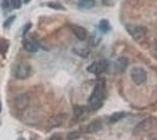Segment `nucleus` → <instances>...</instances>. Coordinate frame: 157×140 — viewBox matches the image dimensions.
<instances>
[{
  "mask_svg": "<svg viewBox=\"0 0 157 140\" xmlns=\"http://www.w3.org/2000/svg\"><path fill=\"white\" fill-rule=\"evenodd\" d=\"M106 97V92H105V86L104 84H98L94 87L92 94L88 99V104L92 111H97L98 109H101L103 107L104 100Z\"/></svg>",
  "mask_w": 157,
  "mask_h": 140,
  "instance_id": "f257e3e1",
  "label": "nucleus"
},
{
  "mask_svg": "<svg viewBox=\"0 0 157 140\" xmlns=\"http://www.w3.org/2000/svg\"><path fill=\"white\" fill-rule=\"evenodd\" d=\"M126 29L131 35V37L136 41H141V40H144L146 38L147 29L145 27L137 26V25L133 24H127L126 25Z\"/></svg>",
  "mask_w": 157,
  "mask_h": 140,
  "instance_id": "f03ea898",
  "label": "nucleus"
},
{
  "mask_svg": "<svg viewBox=\"0 0 157 140\" xmlns=\"http://www.w3.org/2000/svg\"><path fill=\"white\" fill-rule=\"evenodd\" d=\"M157 121L154 118H147L145 120H143L141 123H139L137 126L135 127L133 133L135 135H140V134H145L148 131H150L156 126Z\"/></svg>",
  "mask_w": 157,
  "mask_h": 140,
  "instance_id": "7ed1b4c3",
  "label": "nucleus"
},
{
  "mask_svg": "<svg viewBox=\"0 0 157 140\" xmlns=\"http://www.w3.org/2000/svg\"><path fill=\"white\" fill-rule=\"evenodd\" d=\"M131 78L136 85H141V84L146 83L148 74L147 71L141 67H135L131 70Z\"/></svg>",
  "mask_w": 157,
  "mask_h": 140,
  "instance_id": "20e7f679",
  "label": "nucleus"
},
{
  "mask_svg": "<svg viewBox=\"0 0 157 140\" xmlns=\"http://www.w3.org/2000/svg\"><path fill=\"white\" fill-rule=\"evenodd\" d=\"M108 62L105 60L102 61H98V62L92 63L90 66L87 67V70L89 71L90 73H93V74H101V73L105 72L108 68Z\"/></svg>",
  "mask_w": 157,
  "mask_h": 140,
  "instance_id": "39448f33",
  "label": "nucleus"
},
{
  "mask_svg": "<svg viewBox=\"0 0 157 140\" xmlns=\"http://www.w3.org/2000/svg\"><path fill=\"white\" fill-rule=\"evenodd\" d=\"M30 66L26 63H21L17 66L16 70H15V78L18 80H25L30 75Z\"/></svg>",
  "mask_w": 157,
  "mask_h": 140,
  "instance_id": "423d86ee",
  "label": "nucleus"
},
{
  "mask_svg": "<svg viewBox=\"0 0 157 140\" xmlns=\"http://www.w3.org/2000/svg\"><path fill=\"white\" fill-rule=\"evenodd\" d=\"M29 104H30V99L27 94H20L15 99V107L19 111L26 110L29 108Z\"/></svg>",
  "mask_w": 157,
  "mask_h": 140,
  "instance_id": "0eeeda50",
  "label": "nucleus"
},
{
  "mask_svg": "<svg viewBox=\"0 0 157 140\" xmlns=\"http://www.w3.org/2000/svg\"><path fill=\"white\" fill-rule=\"evenodd\" d=\"M71 30L75 37H77V39L80 40V41H84V40L87 39L88 32L83 26H80V25H71Z\"/></svg>",
  "mask_w": 157,
  "mask_h": 140,
  "instance_id": "6e6552de",
  "label": "nucleus"
},
{
  "mask_svg": "<svg viewBox=\"0 0 157 140\" xmlns=\"http://www.w3.org/2000/svg\"><path fill=\"white\" fill-rule=\"evenodd\" d=\"M102 129H103V123L100 119H95V120H93L87 127V132L88 133H95V132L101 131Z\"/></svg>",
  "mask_w": 157,
  "mask_h": 140,
  "instance_id": "1a4fd4ad",
  "label": "nucleus"
},
{
  "mask_svg": "<svg viewBox=\"0 0 157 140\" xmlns=\"http://www.w3.org/2000/svg\"><path fill=\"white\" fill-rule=\"evenodd\" d=\"M95 6V0H80L78 7L82 9H90Z\"/></svg>",
  "mask_w": 157,
  "mask_h": 140,
  "instance_id": "9d476101",
  "label": "nucleus"
},
{
  "mask_svg": "<svg viewBox=\"0 0 157 140\" xmlns=\"http://www.w3.org/2000/svg\"><path fill=\"white\" fill-rule=\"evenodd\" d=\"M128 66V59L126 58H120L117 61L115 62V67L117 70H120L121 72V71H124L127 68Z\"/></svg>",
  "mask_w": 157,
  "mask_h": 140,
  "instance_id": "9b49d317",
  "label": "nucleus"
},
{
  "mask_svg": "<svg viewBox=\"0 0 157 140\" xmlns=\"http://www.w3.org/2000/svg\"><path fill=\"white\" fill-rule=\"evenodd\" d=\"M23 47L25 50L29 52H37L38 51V45L33 41H25L23 43Z\"/></svg>",
  "mask_w": 157,
  "mask_h": 140,
  "instance_id": "f8f14e48",
  "label": "nucleus"
},
{
  "mask_svg": "<svg viewBox=\"0 0 157 140\" xmlns=\"http://www.w3.org/2000/svg\"><path fill=\"white\" fill-rule=\"evenodd\" d=\"M125 116H126L125 112H115V113H113L112 115L110 116V118H109V121H110L111 123H117V121L121 120V119H123Z\"/></svg>",
  "mask_w": 157,
  "mask_h": 140,
  "instance_id": "ddd939ff",
  "label": "nucleus"
},
{
  "mask_svg": "<svg viewBox=\"0 0 157 140\" xmlns=\"http://www.w3.org/2000/svg\"><path fill=\"white\" fill-rule=\"evenodd\" d=\"M98 27H100V30L102 32H108L109 30L111 29V25L109 23V21L107 19H102L100 21V24H98Z\"/></svg>",
  "mask_w": 157,
  "mask_h": 140,
  "instance_id": "4468645a",
  "label": "nucleus"
},
{
  "mask_svg": "<svg viewBox=\"0 0 157 140\" xmlns=\"http://www.w3.org/2000/svg\"><path fill=\"white\" fill-rule=\"evenodd\" d=\"M87 112V109L85 107H81V106H77L75 107V115L77 117H82L84 116V114Z\"/></svg>",
  "mask_w": 157,
  "mask_h": 140,
  "instance_id": "2eb2a0df",
  "label": "nucleus"
},
{
  "mask_svg": "<svg viewBox=\"0 0 157 140\" xmlns=\"http://www.w3.org/2000/svg\"><path fill=\"white\" fill-rule=\"evenodd\" d=\"M63 118L61 116H56L54 118H52L49 120V124L52 127H58V126H61L63 123Z\"/></svg>",
  "mask_w": 157,
  "mask_h": 140,
  "instance_id": "dca6fc26",
  "label": "nucleus"
},
{
  "mask_svg": "<svg viewBox=\"0 0 157 140\" xmlns=\"http://www.w3.org/2000/svg\"><path fill=\"white\" fill-rule=\"evenodd\" d=\"M80 136H81V134H80V132H71V133H69L67 135V139L68 140H77L80 138Z\"/></svg>",
  "mask_w": 157,
  "mask_h": 140,
  "instance_id": "f3484780",
  "label": "nucleus"
},
{
  "mask_svg": "<svg viewBox=\"0 0 157 140\" xmlns=\"http://www.w3.org/2000/svg\"><path fill=\"white\" fill-rule=\"evenodd\" d=\"M47 6L49 7H52V9H64V6H63L61 3H59V2H49Z\"/></svg>",
  "mask_w": 157,
  "mask_h": 140,
  "instance_id": "a211bd4d",
  "label": "nucleus"
},
{
  "mask_svg": "<svg viewBox=\"0 0 157 140\" xmlns=\"http://www.w3.org/2000/svg\"><path fill=\"white\" fill-rule=\"evenodd\" d=\"M75 51L77 55H80L81 57H88V53H89V51H88L87 49H81V50H78V49H75Z\"/></svg>",
  "mask_w": 157,
  "mask_h": 140,
  "instance_id": "6ab92c4d",
  "label": "nucleus"
},
{
  "mask_svg": "<svg viewBox=\"0 0 157 140\" xmlns=\"http://www.w3.org/2000/svg\"><path fill=\"white\" fill-rule=\"evenodd\" d=\"M11 4L14 9H20L21 7V0H11Z\"/></svg>",
  "mask_w": 157,
  "mask_h": 140,
  "instance_id": "aec40b11",
  "label": "nucleus"
},
{
  "mask_svg": "<svg viewBox=\"0 0 157 140\" xmlns=\"http://www.w3.org/2000/svg\"><path fill=\"white\" fill-rule=\"evenodd\" d=\"M7 48V43L3 40H0V52H6Z\"/></svg>",
  "mask_w": 157,
  "mask_h": 140,
  "instance_id": "412c9836",
  "label": "nucleus"
},
{
  "mask_svg": "<svg viewBox=\"0 0 157 140\" xmlns=\"http://www.w3.org/2000/svg\"><path fill=\"white\" fill-rule=\"evenodd\" d=\"M14 19H15V16H12V17H10L9 19L6 20V22H4V27L6 28H7V26H10L12 23H13V21H14Z\"/></svg>",
  "mask_w": 157,
  "mask_h": 140,
  "instance_id": "4be33fe9",
  "label": "nucleus"
},
{
  "mask_svg": "<svg viewBox=\"0 0 157 140\" xmlns=\"http://www.w3.org/2000/svg\"><path fill=\"white\" fill-rule=\"evenodd\" d=\"M48 140H61V135L60 134H55Z\"/></svg>",
  "mask_w": 157,
  "mask_h": 140,
  "instance_id": "5701e85b",
  "label": "nucleus"
},
{
  "mask_svg": "<svg viewBox=\"0 0 157 140\" xmlns=\"http://www.w3.org/2000/svg\"><path fill=\"white\" fill-rule=\"evenodd\" d=\"M115 0H103V3L105 4V6H111V4L114 3Z\"/></svg>",
  "mask_w": 157,
  "mask_h": 140,
  "instance_id": "b1692460",
  "label": "nucleus"
},
{
  "mask_svg": "<svg viewBox=\"0 0 157 140\" xmlns=\"http://www.w3.org/2000/svg\"><path fill=\"white\" fill-rule=\"evenodd\" d=\"M29 27H30V24L29 23V24L26 25V27H24V34H25V32H27V30H29Z\"/></svg>",
  "mask_w": 157,
  "mask_h": 140,
  "instance_id": "393cba45",
  "label": "nucleus"
},
{
  "mask_svg": "<svg viewBox=\"0 0 157 140\" xmlns=\"http://www.w3.org/2000/svg\"><path fill=\"white\" fill-rule=\"evenodd\" d=\"M23 1H24V3H29L30 0H23Z\"/></svg>",
  "mask_w": 157,
  "mask_h": 140,
  "instance_id": "a878e982",
  "label": "nucleus"
},
{
  "mask_svg": "<svg viewBox=\"0 0 157 140\" xmlns=\"http://www.w3.org/2000/svg\"><path fill=\"white\" fill-rule=\"evenodd\" d=\"M1 109H2V106H1V103H0V112H1Z\"/></svg>",
  "mask_w": 157,
  "mask_h": 140,
  "instance_id": "bb28decb",
  "label": "nucleus"
},
{
  "mask_svg": "<svg viewBox=\"0 0 157 140\" xmlns=\"http://www.w3.org/2000/svg\"><path fill=\"white\" fill-rule=\"evenodd\" d=\"M18 140H25V139H24V138H19Z\"/></svg>",
  "mask_w": 157,
  "mask_h": 140,
  "instance_id": "cd10ccee",
  "label": "nucleus"
},
{
  "mask_svg": "<svg viewBox=\"0 0 157 140\" xmlns=\"http://www.w3.org/2000/svg\"><path fill=\"white\" fill-rule=\"evenodd\" d=\"M153 140H157V138H154V139H153Z\"/></svg>",
  "mask_w": 157,
  "mask_h": 140,
  "instance_id": "c85d7f7f",
  "label": "nucleus"
},
{
  "mask_svg": "<svg viewBox=\"0 0 157 140\" xmlns=\"http://www.w3.org/2000/svg\"><path fill=\"white\" fill-rule=\"evenodd\" d=\"M156 50H157V44H156Z\"/></svg>",
  "mask_w": 157,
  "mask_h": 140,
  "instance_id": "c756f323",
  "label": "nucleus"
}]
</instances>
